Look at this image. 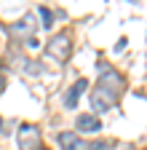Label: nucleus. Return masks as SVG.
<instances>
[{
	"mask_svg": "<svg viewBox=\"0 0 147 150\" xmlns=\"http://www.w3.org/2000/svg\"><path fill=\"white\" fill-rule=\"evenodd\" d=\"M38 13L43 16V27H53V16H51V11H48V8H40Z\"/></svg>",
	"mask_w": 147,
	"mask_h": 150,
	"instance_id": "obj_8",
	"label": "nucleus"
},
{
	"mask_svg": "<svg viewBox=\"0 0 147 150\" xmlns=\"http://www.w3.org/2000/svg\"><path fill=\"white\" fill-rule=\"evenodd\" d=\"M11 30H13V32H19V35H30V32H32V19H30V16H24L22 22H16Z\"/></svg>",
	"mask_w": 147,
	"mask_h": 150,
	"instance_id": "obj_7",
	"label": "nucleus"
},
{
	"mask_svg": "<svg viewBox=\"0 0 147 150\" xmlns=\"http://www.w3.org/2000/svg\"><path fill=\"white\" fill-rule=\"evenodd\" d=\"M131 3H136V0H131Z\"/></svg>",
	"mask_w": 147,
	"mask_h": 150,
	"instance_id": "obj_13",
	"label": "nucleus"
},
{
	"mask_svg": "<svg viewBox=\"0 0 147 150\" xmlns=\"http://www.w3.org/2000/svg\"><path fill=\"white\" fill-rule=\"evenodd\" d=\"M56 139L62 150H88V145H83V139L78 137V131H62Z\"/></svg>",
	"mask_w": 147,
	"mask_h": 150,
	"instance_id": "obj_4",
	"label": "nucleus"
},
{
	"mask_svg": "<svg viewBox=\"0 0 147 150\" xmlns=\"http://www.w3.org/2000/svg\"><path fill=\"white\" fill-rule=\"evenodd\" d=\"M75 126H78L80 131H99V129H102V121H99L96 115H91V112H83V115H78Z\"/></svg>",
	"mask_w": 147,
	"mask_h": 150,
	"instance_id": "obj_6",
	"label": "nucleus"
},
{
	"mask_svg": "<svg viewBox=\"0 0 147 150\" xmlns=\"http://www.w3.org/2000/svg\"><path fill=\"white\" fill-rule=\"evenodd\" d=\"M115 94H110V91H104V88H94V91H91V107H94L96 112H104V110H110V107H113L115 105Z\"/></svg>",
	"mask_w": 147,
	"mask_h": 150,
	"instance_id": "obj_2",
	"label": "nucleus"
},
{
	"mask_svg": "<svg viewBox=\"0 0 147 150\" xmlns=\"http://www.w3.org/2000/svg\"><path fill=\"white\" fill-rule=\"evenodd\" d=\"M3 88H6V78L0 75V94H3Z\"/></svg>",
	"mask_w": 147,
	"mask_h": 150,
	"instance_id": "obj_11",
	"label": "nucleus"
},
{
	"mask_svg": "<svg viewBox=\"0 0 147 150\" xmlns=\"http://www.w3.org/2000/svg\"><path fill=\"white\" fill-rule=\"evenodd\" d=\"M70 38L67 35H53L51 38V43H48V54L51 56H56V59H67L70 56Z\"/></svg>",
	"mask_w": 147,
	"mask_h": 150,
	"instance_id": "obj_3",
	"label": "nucleus"
},
{
	"mask_svg": "<svg viewBox=\"0 0 147 150\" xmlns=\"http://www.w3.org/2000/svg\"><path fill=\"white\" fill-rule=\"evenodd\" d=\"M126 46H128V38H120V40L115 43V51H123Z\"/></svg>",
	"mask_w": 147,
	"mask_h": 150,
	"instance_id": "obj_10",
	"label": "nucleus"
},
{
	"mask_svg": "<svg viewBox=\"0 0 147 150\" xmlns=\"http://www.w3.org/2000/svg\"><path fill=\"white\" fill-rule=\"evenodd\" d=\"M83 88H88V81H86V78H78L75 83H72L70 94L64 97V107H67V110H75V105H78V97L83 94Z\"/></svg>",
	"mask_w": 147,
	"mask_h": 150,
	"instance_id": "obj_5",
	"label": "nucleus"
},
{
	"mask_svg": "<svg viewBox=\"0 0 147 150\" xmlns=\"http://www.w3.org/2000/svg\"><path fill=\"white\" fill-rule=\"evenodd\" d=\"M0 129H3V118H0Z\"/></svg>",
	"mask_w": 147,
	"mask_h": 150,
	"instance_id": "obj_12",
	"label": "nucleus"
},
{
	"mask_svg": "<svg viewBox=\"0 0 147 150\" xmlns=\"http://www.w3.org/2000/svg\"><path fill=\"white\" fill-rule=\"evenodd\" d=\"M38 147H40V131L32 123L22 126V131H19V150H38Z\"/></svg>",
	"mask_w": 147,
	"mask_h": 150,
	"instance_id": "obj_1",
	"label": "nucleus"
},
{
	"mask_svg": "<svg viewBox=\"0 0 147 150\" xmlns=\"http://www.w3.org/2000/svg\"><path fill=\"white\" fill-rule=\"evenodd\" d=\"M88 150H110V142H104V139H94V142H88Z\"/></svg>",
	"mask_w": 147,
	"mask_h": 150,
	"instance_id": "obj_9",
	"label": "nucleus"
}]
</instances>
